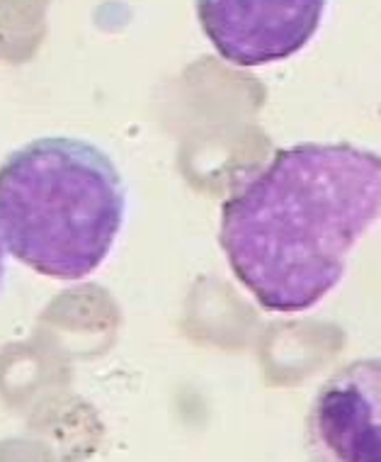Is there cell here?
Masks as SVG:
<instances>
[{"label": "cell", "mask_w": 381, "mask_h": 462, "mask_svg": "<svg viewBox=\"0 0 381 462\" xmlns=\"http://www.w3.org/2000/svg\"><path fill=\"white\" fill-rule=\"evenodd\" d=\"M381 222V153L355 143L282 149L223 202L231 271L270 314H304L340 285L348 255Z\"/></svg>", "instance_id": "1"}, {"label": "cell", "mask_w": 381, "mask_h": 462, "mask_svg": "<svg viewBox=\"0 0 381 462\" xmlns=\"http://www.w3.org/2000/svg\"><path fill=\"white\" fill-rule=\"evenodd\" d=\"M117 163L76 136H41L0 163V239L51 280H86L107 261L127 219Z\"/></svg>", "instance_id": "2"}, {"label": "cell", "mask_w": 381, "mask_h": 462, "mask_svg": "<svg viewBox=\"0 0 381 462\" xmlns=\"http://www.w3.org/2000/svg\"><path fill=\"white\" fill-rule=\"evenodd\" d=\"M195 5L216 54L255 69L299 54L321 30L328 0H195Z\"/></svg>", "instance_id": "3"}, {"label": "cell", "mask_w": 381, "mask_h": 462, "mask_svg": "<svg viewBox=\"0 0 381 462\" xmlns=\"http://www.w3.org/2000/svg\"><path fill=\"white\" fill-rule=\"evenodd\" d=\"M304 446L309 462H381V358L355 360L318 387Z\"/></svg>", "instance_id": "4"}, {"label": "cell", "mask_w": 381, "mask_h": 462, "mask_svg": "<svg viewBox=\"0 0 381 462\" xmlns=\"http://www.w3.org/2000/svg\"><path fill=\"white\" fill-rule=\"evenodd\" d=\"M3 278H5V246L0 239V285H3Z\"/></svg>", "instance_id": "5"}]
</instances>
